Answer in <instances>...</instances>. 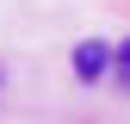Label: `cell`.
<instances>
[{"label":"cell","mask_w":130,"mask_h":124,"mask_svg":"<svg viewBox=\"0 0 130 124\" xmlns=\"http://www.w3.org/2000/svg\"><path fill=\"white\" fill-rule=\"evenodd\" d=\"M105 68H118V50H105V43H74V74H80V81H99V74Z\"/></svg>","instance_id":"cell-1"},{"label":"cell","mask_w":130,"mask_h":124,"mask_svg":"<svg viewBox=\"0 0 130 124\" xmlns=\"http://www.w3.org/2000/svg\"><path fill=\"white\" fill-rule=\"evenodd\" d=\"M118 74L130 81V43H118Z\"/></svg>","instance_id":"cell-2"}]
</instances>
